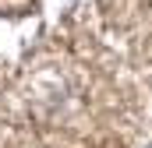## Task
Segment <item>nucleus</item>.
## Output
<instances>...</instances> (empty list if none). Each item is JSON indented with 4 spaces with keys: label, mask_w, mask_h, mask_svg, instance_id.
<instances>
[{
    "label": "nucleus",
    "mask_w": 152,
    "mask_h": 148,
    "mask_svg": "<svg viewBox=\"0 0 152 148\" xmlns=\"http://www.w3.org/2000/svg\"><path fill=\"white\" fill-rule=\"evenodd\" d=\"M149 148H152V145H149Z\"/></svg>",
    "instance_id": "nucleus-1"
}]
</instances>
